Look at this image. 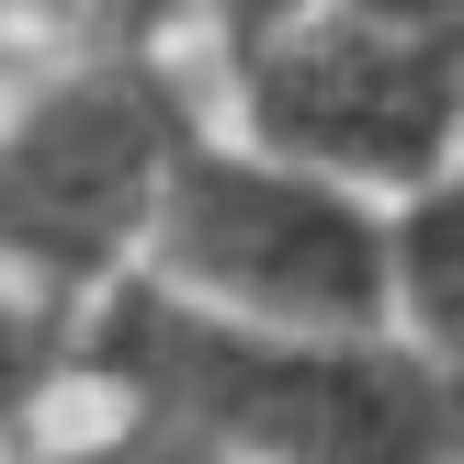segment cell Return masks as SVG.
I'll list each match as a JSON object with an SVG mask.
<instances>
[{"instance_id": "30bf717a", "label": "cell", "mask_w": 464, "mask_h": 464, "mask_svg": "<svg viewBox=\"0 0 464 464\" xmlns=\"http://www.w3.org/2000/svg\"><path fill=\"white\" fill-rule=\"evenodd\" d=\"M0 12H12V23H34V12H68V0H0Z\"/></svg>"}, {"instance_id": "52a82bcc", "label": "cell", "mask_w": 464, "mask_h": 464, "mask_svg": "<svg viewBox=\"0 0 464 464\" xmlns=\"http://www.w3.org/2000/svg\"><path fill=\"white\" fill-rule=\"evenodd\" d=\"M113 12V34H136V45H159L170 23H193V34H216V57L227 45H249V34H272V23H295L306 0H102Z\"/></svg>"}, {"instance_id": "ba28073f", "label": "cell", "mask_w": 464, "mask_h": 464, "mask_svg": "<svg viewBox=\"0 0 464 464\" xmlns=\"http://www.w3.org/2000/svg\"><path fill=\"white\" fill-rule=\"evenodd\" d=\"M45 464H216L193 442V430H170V420H113V430H91V442H68V453H45Z\"/></svg>"}, {"instance_id": "3957f363", "label": "cell", "mask_w": 464, "mask_h": 464, "mask_svg": "<svg viewBox=\"0 0 464 464\" xmlns=\"http://www.w3.org/2000/svg\"><path fill=\"white\" fill-rule=\"evenodd\" d=\"M136 272L216 317H249V329L362 340L385 329V204L329 170H295L227 125H193Z\"/></svg>"}, {"instance_id": "277c9868", "label": "cell", "mask_w": 464, "mask_h": 464, "mask_svg": "<svg viewBox=\"0 0 464 464\" xmlns=\"http://www.w3.org/2000/svg\"><path fill=\"white\" fill-rule=\"evenodd\" d=\"M227 136L397 204L464 159V45H430L352 0H306L295 23L227 45Z\"/></svg>"}, {"instance_id": "6da1fadb", "label": "cell", "mask_w": 464, "mask_h": 464, "mask_svg": "<svg viewBox=\"0 0 464 464\" xmlns=\"http://www.w3.org/2000/svg\"><path fill=\"white\" fill-rule=\"evenodd\" d=\"M80 362L136 420L193 430L216 464H453V385L397 329H249L125 272L91 295Z\"/></svg>"}, {"instance_id": "7a4b0ae2", "label": "cell", "mask_w": 464, "mask_h": 464, "mask_svg": "<svg viewBox=\"0 0 464 464\" xmlns=\"http://www.w3.org/2000/svg\"><path fill=\"white\" fill-rule=\"evenodd\" d=\"M204 102L159 45L113 34L34 80L0 113V272L45 306H91L148 261L170 159L193 148Z\"/></svg>"}, {"instance_id": "8992f818", "label": "cell", "mask_w": 464, "mask_h": 464, "mask_svg": "<svg viewBox=\"0 0 464 464\" xmlns=\"http://www.w3.org/2000/svg\"><path fill=\"white\" fill-rule=\"evenodd\" d=\"M57 362H68V306H45V295H23L12 272H0V442L34 420V397L57 385Z\"/></svg>"}, {"instance_id": "5b68a950", "label": "cell", "mask_w": 464, "mask_h": 464, "mask_svg": "<svg viewBox=\"0 0 464 464\" xmlns=\"http://www.w3.org/2000/svg\"><path fill=\"white\" fill-rule=\"evenodd\" d=\"M385 329L464 385V159L385 204Z\"/></svg>"}, {"instance_id": "9c48e42d", "label": "cell", "mask_w": 464, "mask_h": 464, "mask_svg": "<svg viewBox=\"0 0 464 464\" xmlns=\"http://www.w3.org/2000/svg\"><path fill=\"white\" fill-rule=\"evenodd\" d=\"M352 12L408 23V34H430V45H464V0H352Z\"/></svg>"}, {"instance_id": "8fae6325", "label": "cell", "mask_w": 464, "mask_h": 464, "mask_svg": "<svg viewBox=\"0 0 464 464\" xmlns=\"http://www.w3.org/2000/svg\"><path fill=\"white\" fill-rule=\"evenodd\" d=\"M0 45H12V12H0Z\"/></svg>"}]
</instances>
